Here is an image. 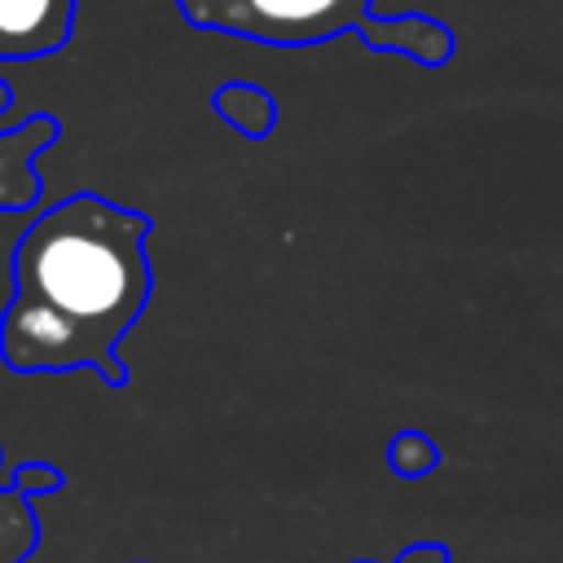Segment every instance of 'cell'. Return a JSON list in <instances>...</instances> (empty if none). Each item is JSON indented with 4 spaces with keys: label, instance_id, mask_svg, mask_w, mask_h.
I'll return each instance as SVG.
<instances>
[{
    "label": "cell",
    "instance_id": "6da1fadb",
    "mask_svg": "<svg viewBox=\"0 0 563 563\" xmlns=\"http://www.w3.org/2000/svg\"><path fill=\"white\" fill-rule=\"evenodd\" d=\"M145 229V216L92 194L57 202L18 242V295L48 303L110 352L150 295Z\"/></svg>",
    "mask_w": 563,
    "mask_h": 563
},
{
    "label": "cell",
    "instance_id": "7a4b0ae2",
    "mask_svg": "<svg viewBox=\"0 0 563 563\" xmlns=\"http://www.w3.org/2000/svg\"><path fill=\"white\" fill-rule=\"evenodd\" d=\"M202 31H224L260 44H321L365 22L369 0H176Z\"/></svg>",
    "mask_w": 563,
    "mask_h": 563
},
{
    "label": "cell",
    "instance_id": "3957f363",
    "mask_svg": "<svg viewBox=\"0 0 563 563\" xmlns=\"http://www.w3.org/2000/svg\"><path fill=\"white\" fill-rule=\"evenodd\" d=\"M0 352L13 369H70V365L97 361L106 365L110 378H119V369L110 365V352H101L75 321H66L48 303L18 295V290L0 321Z\"/></svg>",
    "mask_w": 563,
    "mask_h": 563
},
{
    "label": "cell",
    "instance_id": "277c9868",
    "mask_svg": "<svg viewBox=\"0 0 563 563\" xmlns=\"http://www.w3.org/2000/svg\"><path fill=\"white\" fill-rule=\"evenodd\" d=\"M70 0H0V57H35L66 40Z\"/></svg>",
    "mask_w": 563,
    "mask_h": 563
},
{
    "label": "cell",
    "instance_id": "5b68a950",
    "mask_svg": "<svg viewBox=\"0 0 563 563\" xmlns=\"http://www.w3.org/2000/svg\"><path fill=\"white\" fill-rule=\"evenodd\" d=\"M57 136L53 119H26L13 132H0V211H22L40 198L35 154Z\"/></svg>",
    "mask_w": 563,
    "mask_h": 563
},
{
    "label": "cell",
    "instance_id": "8992f818",
    "mask_svg": "<svg viewBox=\"0 0 563 563\" xmlns=\"http://www.w3.org/2000/svg\"><path fill=\"white\" fill-rule=\"evenodd\" d=\"M361 40L374 44V48H405L409 57H418V62H427V66L444 62L449 48H453L449 26H440V22H431V18H396V22H374V18H365V22H361Z\"/></svg>",
    "mask_w": 563,
    "mask_h": 563
},
{
    "label": "cell",
    "instance_id": "52a82bcc",
    "mask_svg": "<svg viewBox=\"0 0 563 563\" xmlns=\"http://www.w3.org/2000/svg\"><path fill=\"white\" fill-rule=\"evenodd\" d=\"M216 110H220V119H229L246 136H264L273 128V119H277L273 97L264 88H255V84H224L216 92Z\"/></svg>",
    "mask_w": 563,
    "mask_h": 563
},
{
    "label": "cell",
    "instance_id": "ba28073f",
    "mask_svg": "<svg viewBox=\"0 0 563 563\" xmlns=\"http://www.w3.org/2000/svg\"><path fill=\"white\" fill-rule=\"evenodd\" d=\"M391 462H396V471L418 475V471H427V466L435 462V449H431L422 435H400V440L391 444Z\"/></svg>",
    "mask_w": 563,
    "mask_h": 563
},
{
    "label": "cell",
    "instance_id": "9c48e42d",
    "mask_svg": "<svg viewBox=\"0 0 563 563\" xmlns=\"http://www.w3.org/2000/svg\"><path fill=\"white\" fill-rule=\"evenodd\" d=\"M405 563H444V554H440V550H431V545H422V550H413Z\"/></svg>",
    "mask_w": 563,
    "mask_h": 563
}]
</instances>
